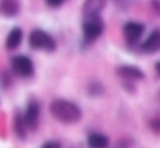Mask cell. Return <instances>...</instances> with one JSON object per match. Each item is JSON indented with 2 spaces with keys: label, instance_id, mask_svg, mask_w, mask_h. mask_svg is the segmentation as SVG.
I'll return each instance as SVG.
<instances>
[{
  "label": "cell",
  "instance_id": "1",
  "mask_svg": "<svg viewBox=\"0 0 160 148\" xmlns=\"http://www.w3.org/2000/svg\"><path fill=\"white\" fill-rule=\"evenodd\" d=\"M49 113L61 124H77L82 120V115H84L82 108L75 101L64 100V98L52 100L49 105Z\"/></svg>",
  "mask_w": 160,
  "mask_h": 148
},
{
  "label": "cell",
  "instance_id": "2",
  "mask_svg": "<svg viewBox=\"0 0 160 148\" xmlns=\"http://www.w3.org/2000/svg\"><path fill=\"white\" fill-rule=\"evenodd\" d=\"M104 33V21L101 16L96 18H84L82 21V44L80 47L87 49L89 45H92Z\"/></svg>",
  "mask_w": 160,
  "mask_h": 148
},
{
  "label": "cell",
  "instance_id": "3",
  "mask_svg": "<svg viewBox=\"0 0 160 148\" xmlns=\"http://www.w3.org/2000/svg\"><path fill=\"white\" fill-rule=\"evenodd\" d=\"M28 44L33 51H42V52H54L58 49L56 38L49 32L42 28H35L28 35Z\"/></svg>",
  "mask_w": 160,
  "mask_h": 148
},
{
  "label": "cell",
  "instance_id": "4",
  "mask_svg": "<svg viewBox=\"0 0 160 148\" xmlns=\"http://www.w3.org/2000/svg\"><path fill=\"white\" fill-rule=\"evenodd\" d=\"M11 73L19 79H30L35 75V64L26 54H16L11 58Z\"/></svg>",
  "mask_w": 160,
  "mask_h": 148
},
{
  "label": "cell",
  "instance_id": "5",
  "mask_svg": "<svg viewBox=\"0 0 160 148\" xmlns=\"http://www.w3.org/2000/svg\"><path fill=\"white\" fill-rule=\"evenodd\" d=\"M144 26L143 23L139 21H127V23L122 26V33H124V38H125V44L127 47H138L144 35Z\"/></svg>",
  "mask_w": 160,
  "mask_h": 148
},
{
  "label": "cell",
  "instance_id": "6",
  "mask_svg": "<svg viewBox=\"0 0 160 148\" xmlns=\"http://www.w3.org/2000/svg\"><path fill=\"white\" fill-rule=\"evenodd\" d=\"M23 119H24V124L28 127V131H35L40 124V103L38 100L32 98L26 105V110L23 112Z\"/></svg>",
  "mask_w": 160,
  "mask_h": 148
},
{
  "label": "cell",
  "instance_id": "7",
  "mask_svg": "<svg viewBox=\"0 0 160 148\" xmlns=\"http://www.w3.org/2000/svg\"><path fill=\"white\" fill-rule=\"evenodd\" d=\"M115 73L122 79V82H131V84L144 79V72L139 66H134V64H122L115 70Z\"/></svg>",
  "mask_w": 160,
  "mask_h": 148
},
{
  "label": "cell",
  "instance_id": "8",
  "mask_svg": "<svg viewBox=\"0 0 160 148\" xmlns=\"http://www.w3.org/2000/svg\"><path fill=\"white\" fill-rule=\"evenodd\" d=\"M139 49L144 52V54H155V52H160V28L153 30V32L144 38L143 44H139Z\"/></svg>",
  "mask_w": 160,
  "mask_h": 148
},
{
  "label": "cell",
  "instance_id": "9",
  "mask_svg": "<svg viewBox=\"0 0 160 148\" xmlns=\"http://www.w3.org/2000/svg\"><path fill=\"white\" fill-rule=\"evenodd\" d=\"M106 7V2L104 0H87L84 2V7H82V16L84 18H96L101 16V12Z\"/></svg>",
  "mask_w": 160,
  "mask_h": 148
},
{
  "label": "cell",
  "instance_id": "10",
  "mask_svg": "<svg viewBox=\"0 0 160 148\" xmlns=\"http://www.w3.org/2000/svg\"><path fill=\"white\" fill-rule=\"evenodd\" d=\"M89 148H110V138L99 131H91L87 134Z\"/></svg>",
  "mask_w": 160,
  "mask_h": 148
},
{
  "label": "cell",
  "instance_id": "11",
  "mask_svg": "<svg viewBox=\"0 0 160 148\" xmlns=\"http://www.w3.org/2000/svg\"><path fill=\"white\" fill-rule=\"evenodd\" d=\"M21 44H23V30L19 26H14L7 33V37H5V49L12 52V51H16Z\"/></svg>",
  "mask_w": 160,
  "mask_h": 148
},
{
  "label": "cell",
  "instance_id": "12",
  "mask_svg": "<svg viewBox=\"0 0 160 148\" xmlns=\"http://www.w3.org/2000/svg\"><path fill=\"white\" fill-rule=\"evenodd\" d=\"M21 11V4L16 0H0V16L16 18Z\"/></svg>",
  "mask_w": 160,
  "mask_h": 148
},
{
  "label": "cell",
  "instance_id": "13",
  "mask_svg": "<svg viewBox=\"0 0 160 148\" xmlns=\"http://www.w3.org/2000/svg\"><path fill=\"white\" fill-rule=\"evenodd\" d=\"M12 127H14V132L19 140H24L26 138V132H28V127L24 124V119H23V112L16 110L14 112V120H12Z\"/></svg>",
  "mask_w": 160,
  "mask_h": 148
},
{
  "label": "cell",
  "instance_id": "14",
  "mask_svg": "<svg viewBox=\"0 0 160 148\" xmlns=\"http://www.w3.org/2000/svg\"><path fill=\"white\" fill-rule=\"evenodd\" d=\"M87 94L89 96H94V98L103 96L104 94V85L101 84L99 80H91V82L87 84Z\"/></svg>",
  "mask_w": 160,
  "mask_h": 148
},
{
  "label": "cell",
  "instance_id": "15",
  "mask_svg": "<svg viewBox=\"0 0 160 148\" xmlns=\"http://www.w3.org/2000/svg\"><path fill=\"white\" fill-rule=\"evenodd\" d=\"M0 85H2V89H5V91L12 85V73L11 72H4L0 75Z\"/></svg>",
  "mask_w": 160,
  "mask_h": 148
},
{
  "label": "cell",
  "instance_id": "16",
  "mask_svg": "<svg viewBox=\"0 0 160 148\" xmlns=\"http://www.w3.org/2000/svg\"><path fill=\"white\" fill-rule=\"evenodd\" d=\"M148 125H150V129H152L153 132H157V134H158V132H160V115L152 117V119H150V122H148Z\"/></svg>",
  "mask_w": 160,
  "mask_h": 148
},
{
  "label": "cell",
  "instance_id": "17",
  "mask_svg": "<svg viewBox=\"0 0 160 148\" xmlns=\"http://www.w3.org/2000/svg\"><path fill=\"white\" fill-rule=\"evenodd\" d=\"M45 5L51 7V9H59V7L64 5V2L63 0H45Z\"/></svg>",
  "mask_w": 160,
  "mask_h": 148
},
{
  "label": "cell",
  "instance_id": "18",
  "mask_svg": "<svg viewBox=\"0 0 160 148\" xmlns=\"http://www.w3.org/2000/svg\"><path fill=\"white\" fill-rule=\"evenodd\" d=\"M42 148H63V145H61V141L49 140V141H45V143L42 145Z\"/></svg>",
  "mask_w": 160,
  "mask_h": 148
},
{
  "label": "cell",
  "instance_id": "19",
  "mask_svg": "<svg viewBox=\"0 0 160 148\" xmlns=\"http://www.w3.org/2000/svg\"><path fill=\"white\" fill-rule=\"evenodd\" d=\"M150 5H152V11L155 12L157 16H160V0H152Z\"/></svg>",
  "mask_w": 160,
  "mask_h": 148
},
{
  "label": "cell",
  "instance_id": "20",
  "mask_svg": "<svg viewBox=\"0 0 160 148\" xmlns=\"http://www.w3.org/2000/svg\"><path fill=\"white\" fill-rule=\"evenodd\" d=\"M124 87L127 89V92H134V84H131V82H124Z\"/></svg>",
  "mask_w": 160,
  "mask_h": 148
},
{
  "label": "cell",
  "instance_id": "21",
  "mask_svg": "<svg viewBox=\"0 0 160 148\" xmlns=\"http://www.w3.org/2000/svg\"><path fill=\"white\" fill-rule=\"evenodd\" d=\"M153 70H155L157 77H160V61H157V63H155V66H153Z\"/></svg>",
  "mask_w": 160,
  "mask_h": 148
}]
</instances>
